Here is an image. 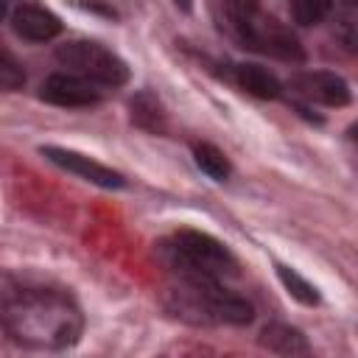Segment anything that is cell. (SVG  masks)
<instances>
[{"label": "cell", "mask_w": 358, "mask_h": 358, "mask_svg": "<svg viewBox=\"0 0 358 358\" xmlns=\"http://www.w3.org/2000/svg\"><path fill=\"white\" fill-rule=\"evenodd\" d=\"M232 76H235V84H238L243 92L255 95V98L274 101V98L282 95L280 78H277L274 73H268L266 67H260V64H246V62H243V64H235Z\"/></svg>", "instance_id": "obj_11"}, {"label": "cell", "mask_w": 358, "mask_h": 358, "mask_svg": "<svg viewBox=\"0 0 358 358\" xmlns=\"http://www.w3.org/2000/svg\"><path fill=\"white\" fill-rule=\"evenodd\" d=\"M22 81H25V73H22L20 59L0 42V87H6V90H17Z\"/></svg>", "instance_id": "obj_17"}, {"label": "cell", "mask_w": 358, "mask_h": 358, "mask_svg": "<svg viewBox=\"0 0 358 358\" xmlns=\"http://www.w3.org/2000/svg\"><path fill=\"white\" fill-rule=\"evenodd\" d=\"M291 87L305 101L322 103V106H336L338 109V106H347L352 101L350 84L341 76L330 73V70H308V73H299V76H294Z\"/></svg>", "instance_id": "obj_8"}, {"label": "cell", "mask_w": 358, "mask_h": 358, "mask_svg": "<svg viewBox=\"0 0 358 358\" xmlns=\"http://www.w3.org/2000/svg\"><path fill=\"white\" fill-rule=\"evenodd\" d=\"M173 3H176L182 11H190V8H193V3H190V0H173Z\"/></svg>", "instance_id": "obj_19"}, {"label": "cell", "mask_w": 358, "mask_h": 358, "mask_svg": "<svg viewBox=\"0 0 358 358\" xmlns=\"http://www.w3.org/2000/svg\"><path fill=\"white\" fill-rule=\"evenodd\" d=\"M39 154L48 162H53L56 168H62V171H67V173H73V176H78L90 185H98V187H106V190H117V187L126 185L123 173L112 171L109 165H103V162H98V159H92L81 151L62 148V145H39Z\"/></svg>", "instance_id": "obj_6"}, {"label": "cell", "mask_w": 358, "mask_h": 358, "mask_svg": "<svg viewBox=\"0 0 358 358\" xmlns=\"http://www.w3.org/2000/svg\"><path fill=\"white\" fill-rule=\"evenodd\" d=\"M288 8H291L294 22H299V25H319L330 14L333 0H288Z\"/></svg>", "instance_id": "obj_15"}, {"label": "cell", "mask_w": 358, "mask_h": 358, "mask_svg": "<svg viewBox=\"0 0 358 358\" xmlns=\"http://www.w3.org/2000/svg\"><path fill=\"white\" fill-rule=\"evenodd\" d=\"M56 62L98 87H123L129 81L126 62L92 39H73L56 48Z\"/></svg>", "instance_id": "obj_4"}, {"label": "cell", "mask_w": 358, "mask_h": 358, "mask_svg": "<svg viewBox=\"0 0 358 358\" xmlns=\"http://www.w3.org/2000/svg\"><path fill=\"white\" fill-rule=\"evenodd\" d=\"M165 308L187 324H232L243 327L255 319L252 302L229 291L221 280H187L176 282L165 294Z\"/></svg>", "instance_id": "obj_2"}, {"label": "cell", "mask_w": 358, "mask_h": 358, "mask_svg": "<svg viewBox=\"0 0 358 358\" xmlns=\"http://www.w3.org/2000/svg\"><path fill=\"white\" fill-rule=\"evenodd\" d=\"M8 11H11V0H0V20H3Z\"/></svg>", "instance_id": "obj_18"}, {"label": "cell", "mask_w": 358, "mask_h": 358, "mask_svg": "<svg viewBox=\"0 0 358 358\" xmlns=\"http://www.w3.org/2000/svg\"><path fill=\"white\" fill-rule=\"evenodd\" d=\"M249 50H257V53H266V56H274V59H282V62H302L305 59V50L296 39V34L282 25L277 17L271 14H257L241 34H235Z\"/></svg>", "instance_id": "obj_5"}, {"label": "cell", "mask_w": 358, "mask_h": 358, "mask_svg": "<svg viewBox=\"0 0 358 358\" xmlns=\"http://www.w3.org/2000/svg\"><path fill=\"white\" fill-rule=\"evenodd\" d=\"M227 22L235 34H241L257 14H260V0H221Z\"/></svg>", "instance_id": "obj_16"}, {"label": "cell", "mask_w": 358, "mask_h": 358, "mask_svg": "<svg viewBox=\"0 0 358 358\" xmlns=\"http://www.w3.org/2000/svg\"><path fill=\"white\" fill-rule=\"evenodd\" d=\"M3 333L28 350H67L84 333L76 299L56 288H17L0 305Z\"/></svg>", "instance_id": "obj_1"}, {"label": "cell", "mask_w": 358, "mask_h": 358, "mask_svg": "<svg viewBox=\"0 0 358 358\" xmlns=\"http://www.w3.org/2000/svg\"><path fill=\"white\" fill-rule=\"evenodd\" d=\"M277 277H280V282L288 288V294L296 299V302H302V305H319V291H316V285L313 282H308L299 271H294V268H288V266H277Z\"/></svg>", "instance_id": "obj_14"}, {"label": "cell", "mask_w": 358, "mask_h": 358, "mask_svg": "<svg viewBox=\"0 0 358 358\" xmlns=\"http://www.w3.org/2000/svg\"><path fill=\"white\" fill-rule=\"evenodd\" d=\"M129 112H131V123L140 126L143 131H148V134H165L168 131V112L154 92H148V90L137 92L129 101Z\"/></svg>", "instance_id": "obj_12"}, {"label": "cell", "mask_w": 358, "mask_h": 358, "mask_svg": "<svg viewBox=\"0 0 358 358\" xmlns=\"http://www.w3.org/2000/svg\"><path fill=\"white\" fill-rule=\"evenodd\" d=\"M39 98L45 103L62 106V109H84V106H95L101 103L103 92L98 84L76 76V73H53L42 81L39 87Z\"/></svg>", "instance_id": "obj_7"}, {"label": "cell", "mask_w": 358, "mask_h": 358, "mask_svg": "<svg viewBox=\"0 0 358 358\" xmlns=\"http://www.w3.org/2000/svg\"><path fill=\"white\" fill-rule=\"evenodd\" d=\"M157 257L173 277L187 280H232L238 277L235 255L213 235L199 229H179L157 243Z\"/></svg>", "instance_id": "obj_3"}, {"label": "cell", "mask_w": 358, "mask_h": 358, "mask_svg": "<svg viewBox=\"0 0 358 358\" xmlns=\"http://www.w3.org/2000/svg\"><path fill=\"white\" fill-rule=\"evenodd\" d=\"M260 344L268 350V352H277V355H310V344L308 338L302 336V330L285 324V322H271L263 327L260 333Z\"/></svg>", "instance_id": "obj_10"}, {"label": "cell", "mask_w": 358, "mask_h": 358, "mask_svg": "<svg viewBox=\"0 0 358 358\" xmlns=\"http://www.w3.org/2000/svg\"><path fill=\"white\" fill-rule=\"evenodd\" d=\"M193 162L199 165L201 173H207L213 182H227L229 173H232V165H229V157L213 145V143H193Z\"/></svg>", "instance_id": "obj_13"}, {"label": "cell", "mask_w": 358, "mask_h": 358, "mask_svg": "<svg viewBox=\"0 0 358 358\" xmlns=\"http://www.w3.org/2000/svg\"><path fill=\"white\" fill-rule=\"evenodd\" d=\"M11 28L28 42H50L62 34V20L36 3H20L11 8Z\"/></svg>", "instance_id": "obj_9"}]
</instances>
